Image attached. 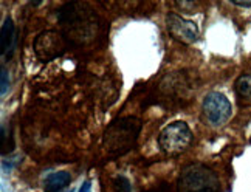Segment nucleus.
<instances>
[{
	"label": "nucleus",
	"mask_w": 251,
	"mask_h": 192,
	"mask_svg": "<svg viewBox=\"0 0 251 192\" xmlns=\"http://www.w3.org/2000/svg\"><path fill=\"white\" fill-rule=\"evenodd\" d=\"M57 21L62 25V33L69 39V42L87 44L98 34V16L87 3H65L57 13Z\"/></svg>",
	"instance_id": "1"
},
{
	"label": "nucleus",
	"mask_w": 251,
	"mask_h": 192,
	"mask_svg": "<svg viewBox=\"0 0 251 192\" xmlns=\"http://www.w3.org/2000/svg\"><path fill=\"white\" fill-rule=\"evenodd\" d=\"M141 120L137 117H123L112 121L102 137V149L110 157H121L130 152L138 141Z\"/></svg>",
	"instance_id": "2"
},
{
	"label": "nucleus",
	"mask_w": 251,
	"mask_h": 192,
	"mask_svg": "<svg viewBox=\"0 0 251 192\" xmlns=\"http://www.w3.org/2000/svg\"><path fill=\"white\" fill-rule=\"evenodd\" d=\"M177 192H220V181L212 169L200 163H192L181 169Z\"/></svg>",
	"instance_id": "3"
},
{
	"label": "nucleus",
	"mask_w": 251,
	"mask_h": 192,
	"mask_svg": "<svg viewBox=\"0 0 251 192\" xmlns=\"http://www.w3.org/2000/svg\"><path fill=\"white\" fill-rule=\"evenodd\" d=\"M192 143V132L185 121H174L160 132V149L168 155H178Z\"/></svg>",
	"instance_id": "4"
},
{
	"label": "nucleus",
	"mask_w": 251,
	"mask_h": 192,
	"mask_svg": "<svg viewBox=\"0 0 251 192\" xmlns=\"http://www.w3.org/2000/svg\"><path fill=\"white\" fill-rule=\"evenodd\" d=\"M69 45V39L62 31L45 30L34 39V53L42 62H50L61 56Z\"/></svg>",
	"instance_id": "5"
},
{
	"label": "nucleus",
	"mask_w": 251,
	"mask_h": 192,
	"mask_svg": "<svg viewBox=\"0 0 251 192\" xmlns=\"http://www.w3.org/2000/svg\"><path fill=\"white\" fill-rule=\"evenodd\" d=\"M201 109H203V115L208 120L211 126L219 127L224 126V124L229 120L231 117V102L225 95H222L220 92H211L205 96L203 104H201Z\"/></svg>",
	"instance_id": "6"
},
{
	"label": "nucleus",
	"mask_w": 251,
	"mask_h": 192,
	"mask_svg": "<svg viewBox=\"0 0 251 192\" xmlns=\"http://www.w3.org/2000/svg\"><path fill=\"white\" fill-rule=\"evenodd\" d=\"M166 28L174 39L181 44H194L199 41V26L177 13H169L166 16Z\"/></svg>",
	"instance_id": "7"
},
{
	"label": "nucleus",
	"mask_w": 251,
	"mask_h": 192,
	"mask_svg": "<svg viewBox=\"0 0 251 192\" xmlns=\"http://www.w3.org/2000/svg\"><path fill=\"white\" fill-rule=\"evenodd\" d=\"M70 181H72V177L69 172H65V170L53 172V174H50L44 180V191L45 192H59L69 185Z\"/></svg>",
	"instance_id": "8"
},
{
	"label": "nucleus",
	"mask_w": 251,
	"mask_h": 192,
	"mask_svg": "<svg viewBox=\"0 0 251 192\" xmlns=\"http://www.w3.org/2000/svg\"><path fill=\"white\" fill-rule=\"evenodd\" d=\"M14 22L9 17L5 19L2 25V54L3 56H11L13 51V44H14Z\"/></svg>",
	"instance_id": "9"
},
{
	"label": "nucleus",
	"mask_w": 251,
	"mask_h": 192,
	"mask_svg": "<svg viewBox=\"0 0 251 192\" xmlns=\"http://www.w3.org/2000/svg\"><path fill=\"white\" fill-rule=\"evenodd\" d=\"M234 89L240 98L251 99V70L248 73H244L242 76H239L234 84Z\"/></svg>",
	"instance_id": "10"
},
{
	"label": "nucleus",
	"mask_w": 251,
	"mask_h": 192,
	"mask_svg": "<svg viewBox=\"0 0 251 192\" xmlns=\"http://www.w3.org/2000/svg\"><path fill=\"white\" fill-rule=\"evenodd\" d=\"M115 192H130L132 186H130V181L126 178V177H117L115 178Z\"/></svg>",
	"instance_id": "11"
},
{
	"label": "nucleus",
	"mask_w": 251,
	"mask_h": 192,
	"mask_svg": "<svg viewBox=\"0 0 251 192\" xmlns=\"http://www.w3.org/2000/svg\"><path fill=\"white\" fill-rule=\"evenodd\" d=\"M0 76H2V90H0V93H2V96H3L9 87V76H8V72H6L5 67H2V74Z\"/></svg>",
	"instance_id": "12"
},
{
	"label": "nucleus",
	"mask_w": 251,
	"mask_h": 192,
	"mask_svg": "<svg viewBox=\"0 0 251 192\" xmlns=\"http://www.w3.org/2000/svg\"><path fill=\"white\" fill-rule=\"evenodd\" d=\"M231 3L236 6H240V8H251V2H239V0H233Z\"/></svg>",
	"instance_id": "13"
},
{
	"label": "nucleus",
	"mask_w": 251,
	"mask_h": 192,
	"mask_svg": "<svg viewBox=\"0 0 251 192\" xmlns=\"http://www.w3.org/2000/svg\"><path fill=\"white\" fill-rule=\"evenodd\" d=\"M146 192H169V188H168V185H161V186H158L155 189H151V191H146Z\"/></svg>",
	"instance_id": "14"
},
{
	"label": "nucleus",
	"mask_w": 251,
	"mask_h": 192,
	"mask_svg": "<svg viewBox=\"0 0 251 192\" xmlns=\"http://www.w3.org/2000/svg\"><path fill=\"white\" fill-rule=\"evenodd\" d=\"M90 189H92L90 181H85V183L82 185V188H81V191H79V192H90Z\"/></svg>",
	"instance_id": "15"
}]
</instances>
